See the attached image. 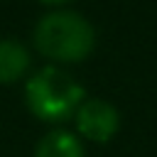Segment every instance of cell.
Here are the masks:
<instances>
[{"label": "cell", "mask_w": 157, "mask_h": 157, "mask_svg": "<svg viewBox=\"0 0 157 157\" xmlns=\"http://www.w3.org/2000/svg\"><path fill=\"white\" fill-rule=\"evenodd\" d=\"M34 157H86V150L76 132L54 128L44 137H39V142L34 145Z\"/></svg>", "instance_id": "cell-5"}, {"label": "cell", "mask_w": 157, "mask_h": 157, "mask_svg": "<svg viewBox=\"0 0 157 157\" xmlns=\"http://www.w3.org/2000/svg\"><path fill=\"white\" fill-rule=\"evenodd\" d=\"M74 123L81 140L105 145L120 130V110L105 98H86L76 108Z\"/></svg>", "instance_id": "cell-3"}, {"label": "cell", "mask_w": 157, "mask_h": 157, "mask_svg": "<svg viewBox=\"0 0 157 157\" xmlns=\"http://www.w3.org/2000/svg\"><path fill=\"white\" fill-rule=\"evenodd\" d=\"M37 2H42V5H47V7H64V5H69V2H74V0H37Z\"/></svg>", "instance_id": "cell-6"}, {"label": "cell", "mask_w": 157, "mask_h": 157, "mask_svg": "<svg viewBox=\"0 0 157 157\" xmlns=\"http://www.w3.org/2000/svg\"><path fill=\"white\" fill-rule=\"evenodd\" d=\"M83 101V86L69 71L54 64L37 69L25 83V105L42 123H64L74 118Z\"/></svg>", "instance_id": "cell-2"}, {"label": "cell", "mask_w": 157, "mask_h": 157, "mask_svg": "<svg viewBox=\"0 0 157 157\" xmlns=\"http://www.w3.org/2000/svg\"><path fill=\"white\" fill-rule=\"evenodd\" d=\"M29 64H32V56L22 42L12 37L0 39V86L17 83L29 71Z\"/></svg>", "instance_id": "cell-4"}, {"label": "cell", "mask_w": 157, "mask_h": 157, "mask_svg": "<svg viewBox=\"0 0 157 157\" xmlns=\"http://www.w3.org/2000/svg\"><path fill=\"white\" fill-rule=\"evenodd\" d=\"M34 49L56 64L86 61L96 49V27L76 10H49L34 25Z\"/></svg>", "instance_id": "cell-1"}]
</instances>
